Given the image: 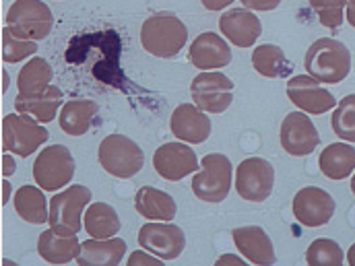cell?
<instances>
[{"instance_id": "6da1fadb", "label": "cell", "mask_w": 355, "mask_h": 266, "mask_svg": "<svg viewBox=\"0 0 355 266\" xmlns=\"http://www.w3.org/2000/svg\"><path fill=\"white\" fill-rule=\"evenodd\" d=\"M188 39V27L182 23V19L170 10L153 12L145 19L141 27V44L143 50L155 58H176L184 50Z\"/></svg>"}, {"instance_id": "7a4b0ae2", "label": "cell", "mask_w": 355, "mask_h": 266, "mask_svg": "<svg viewBox=\"0 0 355 266\" xmlns=\"http://www.w3.org/2000/svg\"><path fill=\"white\" fill-rule=\"evenodd\" d=\"M304 66L316 81L337 85L343 83L352 73V52L339 39L320 37L308 48Z\"/></svg>"}, {"instance_id": "3957f363", "label": "cell", "mask_w": 355, "mask_h": 266, "mask_svg": "<svg viewBox=\"0 0 355 266\" xmlns=\"http://www.w3.org/2000/svg\"><path fill=\"white\" fill-rule=\"evenodd\" d=\"M97 159L103 172L120 179L137 176L145 166V153L139 147V143L118 132L107 134L99 143Z\"/></svg>"}, {"instance_id": "277c9868", "label": "cell", "mask_w": 355, "mask_h": 266, "mask_svg": "<svg viewBox=\"0 0 355 266\" xmlns=\"http://www.w3.org/2000/svg\"><path fill=\"white\" fill-rule=\"evenodd\" d=\"M234 184V166L223 153H209L192 177V192L202 202H223Z\"/></svg>"}, {"instance_id": "5b68a950", "label": "cell", "mask_w": 355, "mask_h": 266, "mask_svg": "<svg viewBox=\"0 0 355 266\" xmlns=\"http://www.w3.org/2000/svg\"><path fill=\"white\" fill-rule=\"evenodd\" d=\"M6 27L17 37L42 42L54 29V15L42 0H15L6 10Z\"/></svg>"}, {"instance_id": "8992f818", "label": "cell", "mask_w": 355, "mask_h": 266, "mask_svg": "<svg viewBox=\"0 0 355 266\" xmlns=\"http://www.w3.org/2000/svg\"><path fill=\"white\" fill-rule=\"evenodd\" d=\"M91 200L87 186L73 184L50 198V227L62 236H77L83 227V215Z\"/></svg>"}, {"instance_id": "52a82bcc", "label": "cell", "mask_w": 355, "mask_h": 266, "mask_svg": "<svg viewBox=\"0 0 355 266\" xmlns=\"http://www.w3.org/2000/svg\"><path fill=\"white\" fill-rule=\"evenodd\" d=\"M75 157L64 145H50L40 151L33 161V179L46 192H58L67 188L75 177Z\"/></svg>"}, {"instance_id": "ba28073f", "label": "cell", "mask_w": 355, "mask_h": 266, "mask_svg": "<svg viewBox=\"0 0 355 266\" xmlns=\"http://www.w3.org/2000/svg\"><path fill=\"white\" fill-rule=\"evenodd\" d=\"M48 139L50 132L29 114H6L2 120V145L19 157L33 155Z\"/></svg>"}, {"instance_id": "9c48e42d", "label": "cell", "mask_w": 355, "mask_h": 266, "mask_svg": "<svg viewBox=\"0 0 355 266\" xmlns=\"http://www.w3.org/2000/svg\"><path fill=\"white\" fill-rule=\"evenodd\" d=\"M234 83L221 71H200L192 83V101L207 114H223L234 101Z\"/></svg>"}, {"instance_id": "30bf717a", "label": "cell", "mask_w": 355, "mask_h": 266, "mask_svg": "<svg viewBox=\"0 0 355 266\" xmlns=\"http://www.w3.org/2000/svg\"><path fill=\"white\" fill-rule=\"evenodd\" d=\"M279 141L287 155L306 157L318 149L320 134H318L314 122L310 120V116H306V112L297 109V112H289L283 118L281 130H279Z\"/></svg>"}, {"instance_id": "8fae6325", "label": "cell", "mask_w": 355, "mask_h": 266, "mask_svg": "<svg viewBox=\"0 0 355 266\" xmlns=\"http://www.w3.org/2000/svg\"><path fill=\"white\" fill-rule=\"evenodd\" d=\"M275 188V168L263 157H248L236 168V192L248 202H265Z\"/></svg>"}, {"instance_id": "7c38bea8", "label": "cell", "mask_w": 355, "mask_h": 266, "mask_svg": "<svg viewBox=\"0 0 355 266\" xmlns=\"http://www.w3.org/2000/svg\"><path fill=\"white\" fill-rule=\"evenodd\" d=\"M139 246L162 260H176L186 248V233L172 221H149L139 231Z\"/></svg>"}, {"instance_id": "4fadbf2b", "label": "cell", "mask_w": 355, "mask_h": 266, "mask_svg": "<svg viewBox=\"0 0 355 266\" xmlns=\"http://www.w3.org/2000/svg\"><path fill=\"white\" fill-rule=\"evenodd\" d=\"M335 209H337L335 198L318 186H306L297 190L291 202L293 217L304 227H322L331 223Z\"/></svg>"}, {"instance_id": "5bb4252c", "label": "cell", "mask_w": 355, "mask_h": 266, "mask_svg": "<svg viewBox=\"0 0 355 266\" xmlns=\"http://www.w3.org/2000/svg\"><path fill=\"white\" fill-rule=\"evenodd\" d=\"M153 170L168 181H180L200 170L198 157L188 143H166L153 153Z\"/></svg>"}, {"instance_id": "9a60e30c", "label": "cell", "mask_w": 355, "mask_h": 266, "mask_svg": "<svg viewBox=\"0 0 355 266\" xmlns=\"http://www.w3.org/2000/svg\"><path fill=\"white\" fill-rule=\"evenodd\" d=\"M287 97L291 99V103L312 116H320L327 114L329 109L335 107V97L327 87L320 85V81H316L310 75H295L287 81Z\"/></svg>"}, {"instance_id": "2e32d148", "label": "cell", "mask_w": 355, "mask_h": 266, "mask_svg": "<svg viewBox=\"0 0 355 266\" xmlns=\"http://www.w3.org/2000/svg\"><path fill=\"white\" fill-rule=\"evenodd\" d=\"M230 44L215 31L200 33L188 50V60L196 71H221L232 62Z\"/></svg>"}, {"instance_id": "e0dca14e", "label": "cell", "mask_w": 355, "mask_h": 266, "mask_svg": "<svg viewBox=\"0 0 355 266\" xmlns=\"http://www.w3.org/2000/svg\"><path fill=\"white\" fill-rule=\"evenodd\" d=\"M211 118L196 103H180L170 116V130L178 141L202 145L211 136Z\"/></svg>"}, {"instance_id": "ac0fdd59", "label": "cell", "mask_w": 355, "mask_h": 266, "mask_svg": "<svg viewBox=\"0 0 355 266\" xmlns=\"http://www.w3.org/2000/svg\"><path fill=\"white\" fill-rule=\"evenodd\" d=\"M219 31L238 48H252L263 35V23L250 8H230L219 17Z\"/></svg>"}, {"instance_id": "d6986e66", "label": "cell", "mask_w": 355, "mask_h": 266, "mask_svg": "<svg viewBox=\"0 0 355 266\" xmlns=\"http://www.w3.org/2000/svg\"><path fill=\"white\" fill-rule=\"evenodd\" d=\"M232 240L238 248V252L252 265L270 266L277 263V254L272 248V242L263 227L259 225H244L236 227L232 231Z\"/></svg>"}, {"instance_id": "ffe728a7", "label": "cell", "mask_w": 355, "mask_h": 266, "mask_svg": "<svg viewBox=\"0 0 355 266\" xmlns=\"http://www.w3.org/2000/svg\"><path fill=\"white\" fill-rule=\"evenodd\" d=\"M79 252L81 242L77 236H62L50 227L37 238V254L48 265H69L71 260H77Z\"/></svg>"}, {"instance_id": "44dd1931", "label": "cell", "mask_w": 355, "mask_h": 266, "mask_svg": "<svg viewBox=\"0 0 355 266\" xmlns=\"http://www.w3.org/2000/svg\"><path fill=\"white\" fill-rule=\"evenodd\" d=\"M135 209L141 217L149 221H174L178 213L174 196L153 186H143L137 190Z\"/></svg>"}, {"instance_id": "7402d4cb", "label": "cell", "mask_w": 355, "mask_h": 266, "mask_svg": "<svg viewBox=\"0 0 355 266\" xmlns=\"http://www.w3.org/2000/svg\"><path fill=\"white\" fill-rule=\"evenodd\" d=\"M126 256V242L120 238H107V240H85L81 242V252L77 256V263L81 266H116Z\"/></svg>"}, {"instance_id": "603a6c76", "label": "cell", "mask_w": 355, "mask_h": 266, "mask_svg": "<svg viewBox=\"0 0 355 266\" xmlns=\"http://www.w3.org/2000/svg\"><path fill=\"white\" fill-rule=\"evenodd\" d=\"M62 101H64L62 89L56 87V85H50L46 91H42L37 95H31V97L17 95L15 109L21 112V114L33 116L42 124H48L58 116V109L62 107Z\"/></svg>"}, {"instance_id": "cb8c5ba5", "label": "cell", "mask_w": 355, "mask_h": 266, "mask_svg": "<svg viewBox=\"0 0 355 266\" xmlns=\"http://www.w3.org/2000/svg\"><path fill=\"white\" fill-rule=\"evenodd\" d=\"M318 168L322 176L333 181H341L352 177L355 172V149L352 143H331L327 149H322L318 157Z\"/></svg>"}, {"instance_id": "d4e9b609", "label": "cell", "mask_w": 355, "mask_h": 266, "mask_svg": "<svg viewBox=\"0 0 355 266\" xmlns=\"http://www.w3.org/2000/svg\"><path fill=\"white\" fill-rule=\"evenodd\" d=\"M12 204L17 215L29 225H44L50 221V206L44 196V188L21 186L12 196Z\"/></svg>"}, {"instance_id": "484cf974", "label": "cell", "mask_w": 355, "mask_h": 266, "mask_svg": "<svg viewBox=\"0 0 355 266\" xmlns=\"http://www.w3.org/2000/svg\"><path fill=\"white\" fill-rule=\"evenodd\" d=\"M99 112L97 101L93 99H71L62 105L58 122L69 136H83L91 130V124Z\"/></svg>"}, {"instance_id": "4316f807", "label": "cell", "mask_w": 355, "mask_h": 266, "mask_svg": "<svg viewBox=\"0 0 355 266\" xmlns=\"http://www.w3.org/2000/svg\"><path fill=\"white\" fill-rule=\"evenodd\" d=\"M83 227L89 233V238L95 240H107L118 236L120 231V217L116 209L107 202H93L89 204L83 215Z\"/></svg>"}, {"instance_id": "83f0119b", "label": "cell", "mask_w": 355, "mask_h": 266, "mask_svg": "<svg viewBox=\"0 0 355 266\" xmlns=\"http://www.w3.org/2000/svg\"><path fill=\"white\" fill-rule=\"evenodd\" d=\"M52 79H54V71H52L50 62L46 58L33 56L19 71V77H17L19 95H23V97L37 95L52 85Z\"/></svg>"}, {"instance_id": "f1b7e54d", "label": "cell", "mask_w": 355, "mask_h": 266, "mask_svg": "<svg viewBox=\"0 0 355 266\" xmlns=\"http://www.w3.org/2000/svg\"><path fill=\"white\" fill-rule=\"evenodd\" d=\"M252 69L266 79H281L291 73V62L275 44H261L252 50Z\"/></svg>"}, {"instance_id": "f546056e", "label": "cell", "mask_w": 355, "mask_h": 266, "mask_svg": "<svg viewBox=\"0 0 355 266\" xmlns=\"http://www.w3.org/2000/svg\"><path fill=\"white\" fill-rule=\"evenodd\" d=\"M331 128L339 139L355 143V93L339 99L331 116Z\"/></svg>"}, {"instance_id": "4dcf8cb0", "label": "cell", "mask_w": 355, "mask_h": 266, "mask_svg": "<svg viewBox=\"0 0 355 266\" xmlns=\"http://www.w3.org/2000/svg\"><path fill=\"white\" fill-rule=\"evenodd\" d=\"M345 254L335 240L318 238L306 250V263L310 266H339L343 265Z\"/></svg>"}, {"instance_id": "1f68e13d", "label": "cell", "mask_w": 355, "mask_h": 266, "mask_svg": "<svg viewBox=\"0 0 355 266\" xmlns=\"http://www.w3.org/2000/svg\"><path fill=\"white\" fill-rule=\"evenodd\" d=\"M37 52V42L17 37L8 27L2 29V60L6 64H15L31 58Z\"/></svg>"}, {"instance_id": "d6a6232c", "label": "cell", "mask_w": 355, "mask_h": 266, "mask_svg": "<svg viewBox=\"0 0 355 266\" xmlns=\"http://www.w3.org/2000/svg\"><path fill=\"white\" fill-rule=\"evenodd\" d=\"M312 10L318 15L320 25L329 29H337L345 21V8L347 0H308Z\"/></svg>"}, {"instance_id": "836d02e7", "label": "cell", "mask_w": 355, "mask_h": 266, "mask_svg": "<svg viewBox=\"0 0 355 266\" xmlns=\"http://www.w3.org/2000/svg\"><path fill=\"white\" fill-rule=\"evenodd\" d=\"M128 266H164V260L147 250H137L128 256Z\"/></svg>"}, {"instance_id": "e575fe53", "label": "cell", "mask_w": 355, "mask_h": 266, "mask_svg": "<svg viewBox=\"0 0 355 266\" xmlns=\"http://www.w3.org/2000/svg\"><path fill=\"white\" fill-rule=\"evenodd\" d=\"M283 0H242V4L250 10H275Z\"/></svg>"}, {"instance_id": "d590c367", "label": "cell", "mask_w": 355, "mask_h": 266, "mask_svg": "<svg viewBox=\"0 0 355 266\" xmlns=\"http://www.w3.org/2000/svg\"><path fill=\"white\" fill-rule=\"evenodd\" d=\"M12 155H15V153H10V151H6V153L2 155V176L4 177H10L17 172V166H15Z\"/></svg>"}, {"instance_id": "8d00e7d4", "label": "cell", "mask_w": 355, "mask_h": 266, "mask_svg": "<svg viewBox=\"0 0 355 266\" xmlns=\"http://www.w3.org/2000/svg\"><path fill=\"white\" fill-rule=\"evenodd\" d=\"M217 266H246V260L244 258H240V256H236V254H223V256H219L217 258Z\"/></svg>"}, {"instance_id": "74e56055", "label": "cell", "mask_w": 355, "mask_h": 266, "mask_svg": "<svg viewBox=\"0 0 355 266\" xmlns=\"http://www.w3.org/2000/svg\"><path fill=\"white\" fill-rule=\"evenodd\" d=\"M207 10H223L227 8L234 0H200Z\"/></svg>"}, {"instance_id": "f35d334b", "label": "cell", "mask_w": 355, "mask_h": 266, "mask_svg": "<svg viewBox=\"0 0 355 266\" xmlns=\"http://www.w3.org/2000/svg\"><path fill=\"white\" fill-rule=\"evenodd\" d=\"M10 198H12V186L8 181V177H4L2 179V204H6Z\"/></svg>"}, {"instance_id": "ab89813d", "label": "cell", "mask_w": 355, "mask_h": 266, "mask_svg": "<svg viewBox=\"0 0 355 266\" xmlns=\"http://www.w3.org/2000/svg\"><path fill=\"white\" fill-rule=\"evenodd\" d=\"M345 21L355 29V0H347V8H345Z\"/></svg>"}, {"instance_id": "60d3db41", "label": "cell", "mask_w": 355, "mask_h": 266, "mask_svg": "<svg viewBox=\"0 0 355 266\" xmlns=\"http://www.w3.org/2000/svg\"><path fill=\"white\" fill-rule=\"evenodd\" d=\"M8 81H10L8 73H6V71H2V93H6V91H8Z\"/></svg>"}, {"instance_id": "b9f144b4", "label": "cell", "mask_w": 355, "mask_h": 266, "mask_svg": "<svg viewBox=\"0 0 355 266\" xmlns=\"http://www.w3.org/2000/svg\"><path fill=\"white\" fill-rule=\"evenodd\" d=\"M347 263H349L352 266H355V244L349 248V250H347Z\"/></svg>"}, {"instance_id": "7bdbcfd3", "label": "cell", "mask_w": 355, "mask_h": 266, "mask_svg": "<svg viewBox=\"0 0 355 266\" xmlns=\"http://www.w3.org/2000/svg\"><path fill=\"white\" fill-rule=\"evenodd\" d=\"M352 192H354V196H355V174L352 176Z\"/></svg>"}]
</instances>
